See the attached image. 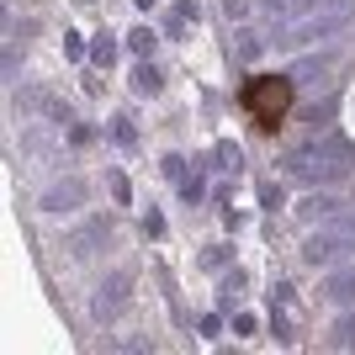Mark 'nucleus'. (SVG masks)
<instances>
[{
    "mask_svg": "<svg viewBox=\"0 0 355 355\" xmlns=\"http://www.w3.org/2000/svg\"><path fill=\"white\" fill-rule=\"evenodd\" d=\"M282 170L297 186H340L355 170V148L340 133H324V138H313V144H297L292 154H282Z\"/></svg>",
    "mask_w": 355,
    "mask_h": 355,
    "instance_id": "f257e3e1",
    "label": "nucleus"
},
{
    "mask_svg": "<svg viewBox=\"0 0 355 355\" xmlns=\"http://www.w3.org/2000/svg\"><path fill=\"white\" fill-rule=\"evenodd\" d=\"M297 254H302V266H313V270H334L345 254H355V212L329 218L324 228H313Z\"/></svg>",
    "mask_w": 355,
    "mask_h": 355,
    "instance_id": "f03ea898",
    "label": "nucleus"
},
{
    "mask_svg": "<svg viewBox=\"0 0 355 355\" xmlns=\"http://www.w3.org/2000/svg\"><path fill=\"white\" fill-rule=\"evenodd\" d=\"M345 21H350V6L313 11V16H292V21H282V27H276V48H286V53L313 48V43H324V37H334V32H345Z\"/></svg>",
    "mask_w": 355,
    "mask_h": 355,
    "instance_id": "7ed1b4c3",
    "label": "nucleus"
},
{
    "mask_svg": "<svg viewBox=\"0 0 355 355\" xmlns=\"http://www.w3.org/2000/svg\"><path fill=\"white\" fill-rule=\"evenodd\" d=\"M244 106L260 117V128H282L286 106H292V85H286V80H254V85L244 90Z\"/></svg>",
    "mask_w": 355,
    "mask_h": 355,
    "instance_id": "20e7f679",
    "label": "nucleus"
},
{
    "mask_svg": "<svg viewBox=\"0 0 355 355\" xmlns=\"http://www.w3.org/2000/svg\"><path fill=\"white\" fill-rule=\"evenodd\" d=\"M128 302H133V276H128V270L96 282V292H90V313H96L101 324H112L117 313H128Z\"/></svg>",
    "mask_w": 355,
    "mask_h": 355,
    "instance_id": "39448f33",
    "label": "nucleus"
},
{
    "mask_svg": "<svg viewBox=\"0 0 355 355\" xmlns=\"http://www.w3.org/2000/svg\"><path fill=\"white\" fill-rule=\"evenodd\" d=\"M345 212H350L345 191H324V196H302L297 202V223H329V218H345Z\"/></svg>",
    "mask_w": 355,
    "mask_h": 355,
    "instance_id": "423d86ee",
    "label": "nucleus"
},
{
    "mask_svg": "<svg viewBox=\"0 0 355 355\" xmlns=\"http://www.w3.org/2000/svg\"><path fill=\"white\" fill-rule=\"evenodd\" d=\"M80 202H85V186H80V180H53V191L37 196L43 212H69V207H80Z\"/></svg>",
    "mask_w": 355,
    "mask_h": 355,
    "instance_id": "0eeeda50",
    "label": "nucleus"
},
{
    "mask_svg": "<svg viewBox=\"0 0 355 355\" xmlns=\"http://www.w3.org/2000/svg\"><path fill=\"white\" fill-rule=\"evenodd\" d=\"M324 302H334V308H355V270H334L324 282Z\"/></svg>",
    "mask_w": 355,
    "mask_h": 355,
    "instance_id": "6e6552de",
    "label": "nucleus"
},
{
    "mask_svg": "<svg viewBox=\"0 0 355 355\" xmlns=\"http://www.w3.org/2000/svg\"><path fill=\"white\" fill-rule=\"evenodd\" d=\"M106 244H112L106 223H101V218H90V234H74V239H69V254H96V250H106Z\"/></svg>",
    "mask_w": 355,
    "mask_h": 355,
    "instance_id": "1a4fd4ad",
    "label": "nucleus"
},
{
    "mask_svg": "<svg viewBox=\"0 0 355 355\" xmlns=\"http://www.w3.org/2000/svg\"><path fill=\"white\" fill-rule=\"evenodd\" d=\"M329 340L340 345V350H355V308H340L334 329H329Z\"/></svg>",
    "mask_w": 355,
    "mask_h": 355,
    "instance_id": "9d476101",
    "label": "nucleus"
}]
</instances>
